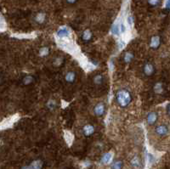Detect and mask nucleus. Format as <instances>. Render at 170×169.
I'll list each match as a JSON object with an SVG mask.
<instances>
[{
    "label": "nucleus",
    "instance_id": "1",
    "mask_svg": "<svg viewBox=\"0 0 170 169\" xmlns=\"http://www.w3.org/2000/svg\"><path fill=\"white\" fill-rule=\"evenodd\" d=\"M116 99L117 104L125 108L128 105H129V104L132 101V95L130 93L129 91L126 90V89H121L118 90L117 94H116Z\"/></svg>",
    "mask_w": 170,
    "mask_h": 169
},
{
    "label": "nucleus",
    "instance_id": "2",
    "mask_svg": "<svg viewBox=\"0 0 170 169\" xmlns=\"http://www.w3.org/2000/svg\"><path fill=\"white\" fill-rule=\"evenodd\" d=\"M71 35L70 29L67 26H62L57 31V37L59 39H63L65 37H69Z\"/></svg>",
    "mask_w": 170,
    "mask_h": 169
},
{
    "label": "nucleus",
    "instance_id": "3",
    "mask_svg": "<svg viewBox=\"0 0 170 169\" xmlns=\"http://www.w3.org/2000/svg\"><path fill=\"white\" fill-rule=\"evenodd\" d=\"M169 132V128L166 125H158L155 128V133L161 137L168 135Z\"/></svg>",
    "mask_w": 170,
    "mask_h": 169
},
{
    "label": "nucleus",
    "instance_id": "4",
    "mask_svg": "<svg viewBox=\"0 0 170 169\" xmlns=\"http://www.w3.org/2000/svg\"><path fill=\"white\" fill-rule=\"evenodd\" d=\"M143 72H144V74L147 77L152 76L155 72V67L152 64L146 63V64H145V66L143 67Z\"/></svg>",
    "mask_w": 170,
    "mask_h": 169
},
{
    "label": "nucleus",
    "instance_id": "5",
    "mask_svg": "<svg viewBox=\"0 0 170 169\" xmlns=\"http://www.w3.org/2000/svg\"><path fill=\"white\" fill-rule=\"evenodd\" d=\"M105 111V104L104 103H98L95 106H94V112L96 116H100L102 115H104Z\"/></svg>",
    "mask_w": 170,
    "mask_h": 169
},
{
    "label": "nucleus",
    "instance_id": "6",
    "mask_svg": "<svg viewBox=\"0 0 170 169\" xmlns=\"http://www.w3.org/2000/svg\"><path fill=\"white\" fill-rule=\"evenodd\" d=\"M83 132L85 136L89 137L94 133V127L91 124H87L83 128Z\"/></svg>",
    "mask_w": 170,
    "mask_h": 169
},
{
    "label": "nucleus",
    "instance_id": "7",
    "mask_svg": "<svg viewBox=\"0 0 170 169\" xmlns=\"http://www.w3.org/2000/svg\"><path fill=\"white\" fill-rule=\"evenodd\" d=\"M157 121V114L156 112H150L146 116V122L149 125H153Z\"/></svg>",
    "mask_w": 170,
    "mask_h": 169
},
{
    "label": "nucleus",
    "instance_id": "8",
    "mask_svg": "<svg viewBox=\"0 0 170 169\" xmlns=\"http://www.w3.org/2000/svg\"><path fill=\"white\" fill-rule=\"evenodd\" d=\"M120 26H121V23L118 20H117L114 23V25L112 26V27H111V33L114 36H119L121 34V27H120Z\"/></svg>",
    "mask_w": 170,
    "mask_h": 169
},
{
    "label": "nucleus",
    "instance_id": "9",
    "mask_svg": "<svg viewBox=\"0 0 170 169\" xmlns=\"http://www.w3.org/2000/svg\"><path fill=\"white\" fill-rule=\"evenodd\" d=\"M160 43H161V40H160V37L158 36H155V37H152L150 45L152 49H157L160 46Z\"/></svg>",
    "mask_w": 170,
    "mask_h": 169
},
{
    "label": "nucleus",
    "instance_id": "10",
    "mask_svg": "<svg viewBox=\"0 0 170 169\" xmlns=\"http://www.w3.org/2000/svg\"><path fill=\"white\" fill-rule=\"evenodd\" d=\"M65 79H66V81L67 83L72 84L75 81V79H76V74H75V72H67L66 74V76H65Z\"/></svg>",
    "mask_w": 170,
    "mask_h": 169
},
{
    "label": "nucleus",
    "instance_id": "11",
    "mask_svg": "<svg viewBox=\"0 0 170 169\" xmlns=\"http://www.w3.org/2000/svg\"><path fill=\"white\" fill-rule=\"evenodd\" d=\"M92 37H93V34H92V32L88 29H86L85 31L83 32V34H82V38L83 40L85 42H88L92 39Z\"/></svg>",
    "mask_w": 170,
    "mask_h": 169
},
{
    "label": "nucleus",
    "instance_id": "12",
    "mask_svg": "<svg viewBox=\"0 0 170 169\" xmlns=\"http://www.w3.org/2000/svg\"><path fill=\"white\" fill-rule=\"evenodd\" d=\"M112 159V154L111 153H105L103 155L102 158H101V162L103 164H108L109 162H111Z\"/></svg>",
    "mask_w": 170,
    "mask_h": 169
},
{
    "label": "nucleus",
    "instance_id": "13",
    "mask_svg": "<svg viewBox=\"0 0 170 169\" xmlns=\"http://www.w3.org/2000/svg\"><path fill=\"white\" fill-rule=\"evenodd\" d=\"M134 55L132 52H127V53H125V55L123 56V60L125 63L128 64L134 60Z\"/></svg>",
    "mask_w": 170,
    "mask_h": 169
},
{
    "label": "nucleus",
    "instance_id": "14",
    "mask_svg": "<svg viewBox=\"0 0 170 169\" xmlns=\"http://www.w3.org/2000/svg\"><path fill=\"white\" fill-rule=\"evenodd\" d=\"M45 18H46V17H45V14H44L43 13H39V14H38L36 15V17H35V20H36L38 23L42 24V23L44 22Z\"/></svg>",
    "mask_w": 170,
    "mask_h": 169
},
{
    "label": "nucleus",
    "instance_id": "15",
    "mask_svg": "<svg viewBox=\"0 0 170 169\" xmlns=\"http://www.w3.org/2000/svg\"><path fill=\"white\" fill-rule=\"evenodd\" d=\"M31 167L32 168V169H41L43 168V162L40 160H37L34 161L32 164Z\"/></svg>",
    "mask_w": 170,
    "mask_h": 169
},
{
    "label": "nucleus",
    "instance_id": "16",
    "mask_svg": "<svg viewBox=\"0 0 170 169\" xmlns=\"http://www.w3.org/2000/svg\"><path fill=\"white\" fill-rule=\"evenodd\" d=\"M103 80H104L103 77L100 74H98L94 78V84L95 85H101L103 83Z\"/></svg>",
    "mask_w": 170,
    "mask_h": 169
},
{
    "label": "nucleus",
    "instance_id": "17",
    "mask_svg": "<svg viewBox=\"0 0 170 169\" xmlns=\"http://www.w3.org/2000/svg\"><path fill=\"white\" fill-rule=\"evenodd\" d=\"M34 81L33 77L32 76H26L23 78V84L24 85H30L32 84Z\"/></svg>",
    "mask_w": 170,
    "mask_h": 169
},
{
    "label": "nucleus",
    "instance_id": "18",
    "mask_svg": "<svg viewBox=\"0 0 170 169\" xmlns=\"http://www.w3.org/2000/svg\"><path fill=\"white\" fill-rule=\"evenodd\" d=\"M154 91L156 93H162L163 91V84L160 83L156 84L154 86Z\"/></svg>",
    "mask_w": 170,
    "mask_h": 169
},
{
    "label": "nucleus",
    "instance_id": "19",
    "mask_svg": "<svg viewBox=\"0 0 170 169\" xmlns=\"http://www.w3.org/2000/svg\"><path fill=\"white\" fill-rule=\"evenodd\" d=\"M123 162L121 161H116L112 163L111 169H122L123 168Z\"/></svg>",
    "mask_w": 170,
    "mask_h": 169
},
{
    "label": "nucleus",
    "instance_id": "20",
    "mask_svg": "<svg viewBox=\"0 0 170 169\" xmlns=\"http://www.w3.org/2000/svg\"><path fill=\"white\" fill-rule=\"evenodd\" d=\"M131 164H132V166H133V167H134V168H139V167L140 166V159H139L137 157H134V158L132 159V161H131Z\"/></svg>",
    "mask_w": 170,
    "mask_h": 169
},
{
    "label": "nucleus",
    "instance_id": "21",
    "mask_svg": "<svg viewBox=\"0 0 170 169\" xmlns=\"http://www.w3.org/2000/svg\"><path fill=\"white\" fill-rule=\"evenodd\" d=\"M49 49L47 47H43V48H42V49H40V51H39V55H40V56H43V57L47 56V55H49Z\"/></svg>",
    "mask_w": 170,
    "mask_h": 169
},
{
    "label": "nucleus",
    "instance_id": "22",
    "mask_svg": "<svg viewBox=\"0 0 170 169\" xmlns=\"http://www.w3.org/2000/svg\"><path fill=\"white\" fill-rule=\"evenodd\" d=\"M62 62H63V58H62V57H58V58H56V59L55 60L54 65H55V66H61Z\"/></svg>",
    "mask_w": 170,
    "mask_h": 169
},
{
    "label": "nucleus",
    "instance_id": "23",
    "mask_svg": "<svg viewBox=\"0 0 170 169\" xmlns=\"http://www.w3.org/2000/svg\"><path fill=\"white\" fill-rule=\"evenodd\" d=\"M148 3L152 6H157L160 3V0H148Z\"/></svg>",
    "mask_w": 170,
    "mask_h": 169
},
{
    "label": "nucleus",
    "instance_id": "24",
    "mask_svg": "<svg viewBox=\"0 0 170 169\" xmlns=\"http://www.w3.org/2000/svg\"><path fill=\"white\" fill-rule=\"evenodd\" d=\"M48 108H49V109H54L55 108V101L54 100H49V102H48Z\"/></svg>",
    "mask_w": 170,
    "mask_h": 169
},
{
    "label": "nucleus",
    "instance_id": "25",
    "mask_svg": "<svg viewBox=\"0 0 170 169\" xmlns=\"http://www.w3.org/2000/svg\"><path fill=\"white\" fill-rule=\"evenodd\" d=\"M127 22H128V24L130 26H133V24H134V20H133V17L132 16H128V19H127Z\"/></svg>",
    "mask_w": 170,
    "mask_h": 169
},
{
    "label": "nucleus",
    "instance_id": "26",
    "mask_svg": "<svg viewBox=\"0 0 170 169\" xmlns=\"http://www.w3.org/2000/svg\"><path fill=\"white\" fill-rule=\"evenodd\" d=\"M118 47H119V49H123V48L125 47V42H124V41H123V40H120V41H119V43H118Z\"/></svg>",
    "mask_w": 170,
    "mask_h": 169
},
{
    "label": "nucleus",
    "instance_id": "27",
    "mask_svg": "<svg viewBox=\"0 0 170 169\" xmlns=\"http://www.w3.org/2000/svg\"><path fill=\"white\" fill-rule=\"evenodd\" d=\"M120 27H121V33H124V32H126V26H125V25H124L123 22L121 23Z\"/></svg>",
    "mask_w": 170,
    "mask_h": 169
},
{
    "label": "nucleus",
    "instance_id": "28",
    "mask_svg": "<svg viewBox=\"0 0 170 169\" xmlns=\"http://www.w3.org/2000/svg\"><path fill=\"white\" fill-rule=\"evenodd\" d=\"M109 66L111 68V70H113L114 68V63H113V60H111L110 62H109Z\"/></svg>",
    "mask_w": 170,
    "mask_h": 169
},
{
    "label": "nucleus",
    "instance_id": "29",
    "mask_svg": "<svg viewBox=\"0 0 170 169\" xmlns=\"http://www.w3.org/2000/svg\"><path fill=\"white\" fill-rule=\"evenodd\" d=\"M165 7H166V9H170V0H167L166 4H165Z\"/></svg>",
    "mask_w": 170,
    "mask_h": 169
},
{
    "label": "nucleus",
    "instance_id": "30",
    "mask_svg": "<svg viewBox=\"0 0 170 169\" xmlns=\"http://www.w3.org/2000/svg\"><path fill=\"white\" fill-rule=\"evenodd\" d=\"M67 3H71V4H72V3H75L76 2H77V0H67Z\"/></svg>",
    "mask_w": 170,
    "mask_h": 169
},
{
    "label": "nucleus",
    "instance_id": "31",
    "mask_svg": "<svg viewBox=\"0 0 170 169\" xmlns=\"http://www.w3.org/2000/svg\"><path fill=\"white\" fill-rule=\"evenodd\" d=\"M167 112H168V114L169 115H170V105L167 107Z\"/></svg>",
    "mask_w": 170,
    "mask_h": 169
},
{
    "label": "nucleus",
    "instance_id": "32",
    "mask_svg": "<svg viewBox=\"0 0 170 169\" xmlns=\"http://www.w3.org/2000/svg\"><path fill=\"white\" fill-rule=\"evenodd\" d=\"M21 169H32V168L30 166V167H23Z\"/></svg>",
    "mask_w": 170,
    "mask_h": 169
}]
</instances>
